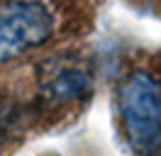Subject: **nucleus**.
Wrapping results in <instances>:
<instances>
[{
  "mask_svg": "<svg viewBox=\"0 0 161 156\" xmlns=\"http://www.w3.org/2000/svg\"><path fill=\"white\" fill-rule=\"evenodd\" d=\"M115 120L134 156H161V61L125 66L115 83Z\"/></svg>",
  "mask_w": 161,
  "mask_h": 156,
  "instance_id": "nucleus-1",
  "label": "nucleus"
},
{
  "mask_svg": "<svg viewBox=\"0 0 161 156\" xmlns=\"http://www.w3.org/2000/svg\"><path fill=\"white\" fill-rule=\"evenodd\" d=\"M30 95L42 122L78 115L95 90V66L78 49H64L32 66Z\"/></svg>",
  "mask_w": 161,
  "mask_h": 156,
  "instance_id": "nucleus-2",
  "label": "nucleus"
},
{
  "mask_svg": "<svg viewBox=\"0 0 161 156\" xmlns=\"http://www.w3.org/2000/svg\"><path fill=\"white\" fill-rule=\"evenodd\" d=\"M71 8L49 3H0V68H8L71 27Z\"/></svg>",
  "mask_w": 161,
  "mask_h": 156,
  "instance_id": "nucleus-3",
  "label": "nucleus"
},
{
  "mask_svg": "<svg viewBox=\"0 0 161 156\" xmlns=\"http://www.w3.org/2000/svg\"><path fill=\"white\" fill-rule=\"evenodd\" d=\"M37 125H42V115L30 90L22 86L0 88V154L20 144Z\"/></svg>",
  "mask_w": 161,
  "mask_h": 156,
  "instance_id": "nucleus-4",
  "label": "nucleus"
}]
</instances>
